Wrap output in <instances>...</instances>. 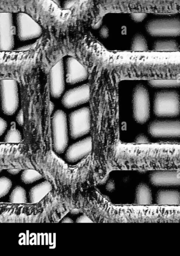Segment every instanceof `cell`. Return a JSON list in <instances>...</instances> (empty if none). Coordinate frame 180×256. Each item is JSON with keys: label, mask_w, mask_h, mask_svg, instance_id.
<instances>
[{"label": "cell", "mask_w": 180, "mask_h": 256, "mask_svg": "<svg viewBox=\"0 0 180 256\" xmlns=\"http://www.w3.org/2000/svg\"><path fill=\"white\" fill-rule=\"evenodd\" d=\"M147 130L149 134L154 138L172 140L179 139L180 120L172 118L154 120L148 125Z\"/></svg>", "instance_id": "obj_8"}, {"label": "cell", "mask_w": 180, "mask_h": 256, "mask_svg": "<svg viewBox=\"0 0 180 256\" xmlns=\"http://www.w3.org/2000/svg\"><path fill=\"white\" fill-rule=\"evenodd\" d=\"M147 82L148 85L155 88L171 89L180 87V78L150 80Z\"/></svg>", "instance_id": "obj_22"}, {"label": "cell", "mask_w": 180, "mask_h": 256, "mask_svg": "<svg viewBox=\"0 0 180 256\" xmlns=\"http://www.w3.org/2000/svg\"><path fill=\"white\" fill-rule=\"evenodd\" d=\"M90 88L89 84H85L67 91L62 99L64 107L70 108L89 102Z\"/></svg>", "instance_id": "obj_13"}, {"label": "cell", "mask_w": 180, "mask_h": 256, "mask_svg": "<svg viewBox=\"0 0 180 256\" xmlns=\"http://www.w3.org/2000/svg\"><path fill=\"white\" fill-rule=\"evenodd\" d=\"M152 51L119 53L97 64L112 70L119 80L180 78V55Z\"/></svg>", "instance_id": "obj_2"}, {"label": "cell", "mask_w": 180, "mask_h": 256, "mask_svg": "<svg viewBox=\"0 0 180 256\" xmlns=\"http://www.w3.org/2000/svg\"><path fill=\"white\" fill-rule=\"evenodd\" d=\"M62 222L64 223H73V220L69 217H65L63 218L61 221Z\"/></svg>", "instance_id": "obj_34"}, {"label": "cell", "mask_w": 180, "mask_h": 256, "mask_svg": "<svg viewBox=\"0 0 180 256\" xmlns=\"http://www.w3.org/2000/svg\"><path fill=\"white\" fill-rule=\"evenodd\" d=\"M51 126L53 149L56 153L62 154L68 143L67 119L65 112L59 110L54 112Z\"/></svg>", "instance_id": "obj_6"}, {"label": "cell", "mask_w": 180, "mask_h": 256, "mask_svg": "<svg viewBox=\"0 0 180 256\" xmlns=\"http://www.w3.org/2000/svg\"><path fill=\"white\" fill-rule=\"evenodd\" d=\"M130 49L133 52L148 50V45L145 38L140 34H135L132 38Z\"/></svg>", "instance_id": "obj_23"}, {"label": "cell", "mask_w": 180, "mask_h": 256, "mask_svg": "<svg viewBox=\"0 0 180 256\" xmlns=\"http://www.w3.org/2000/svg\"><path fill=\"white\" fill-rule=\"evenodd\" d=\"M147 32L154 37H176L180 36V18L177 17L151 20L145 24Z\"/></svg>", "instance_id": "obj_7"}, {"label": "cell", "mask_w": 180, "mask_h": 256, "mask_svg": "<svg viewBox=\"0 0 180 256\" xmlns=\"http://www.w3.org/2000/svg\"><path fill=\"white\" fill-rule=\"evenodd\" d=\"M102 32H101V33L102 34H101L104 37H105V36H107V30L106 28H103L102 29Z\"/></svg>", "instance_id": "obj_36"}, {"label": "cell", "mask_w": 180, "mask_h": 256, "mask_svg": "<svg viewBox=\"0 0 180 256\" xmlns=\"http://www.w3.org/2000/svg\"><path fill=\"white\" fill-rule=\"evenodd\" d=\"M8 171L12 174H16L19 172L20 169H10L8 170Z\"/></svg>", "instance_id": "obj_35"}, {"label": "cell", "mask_w": 180, "mask_h": 256, "mask_svg": "<svg viewBox=\"0 0 180 256\" xmlns=\"http://www.w3.org/2000/svg\"><path fill=\"white\" fill-rule=\"evenodd\" d=\"M66 81L73 84L85 80L88 76V70L77 59L69 57L66 62Z\"/></svg>", "instance_id": "obj_17"}, {"label": "cell", "mask_w": 180, "mask_h": 256, "mask_svg": "<svg viewBox=\"0 0 180 256\" xmlns=\"http://www.w3.org/2000/svg\"><path fill=\"white\" fill-rule=\"evenodd\" d=\"M17 121L19 124L22 125L23 123V115L22 110L20 112L17 116Z\"/></svg>", "instance_id": "obj_33"}, {"label": "cell", "mask_w": 180, "mask_h": 256, "mask_svg": "<svg viewBox=\"0 0 180 256\" xmlns=\"http://www.w3.org/2000/svg\"><path fill=\"white\" fill-rule=\"evenodd\" d=\"M149 142V140L146 135L140 134L136 136L133 142L136 144H146Z\"/></svg>", "instance_id": "obj_28"}, {"label": "cell", "mask_w": 180, "mask_h": 256, "mask_svg": "<svg viewBox=\"0 0 180 256\" xmlns=\"http://www.w3.org/2000/svg\"><path fill=\"white\" fill-rule=\"evenodd\" d=\"M65 89L64 70L62 60L51 68L49 72V90L53 98H58Z\"/></svg>", "instance_id": "obj_15"}, {"label": "cell", "mask_w": 180, "mask_h": 256, "mask_svg": "<svg viewBox=\"0 0 180 256\" xmlns=\"http://www.w3.org/2000/svg\"><path fill=\"white\" fill-rule=\"evenodd\" d=\"M52 189L51 183L45 180L32 187L29 191V201L31 203H36L40 201Z\"/></svg>", "instance_id": "obj_20"}, {"label": "cell", "mask_w": 180, "mask_h": 256, "mask_svg": "<svg viewBox=\"0 0 180 256\" xmlns=\"http://www.w3.org/2000/svg\"><path fill=\"white\" fill-rule=\"evenodd\" d=\"M106 189L109 192H112L115 189V184L112 180H109L106 184Z\"/></svg>", "instance_id": "obj_32"}, {"label": "cell", "mask_w": 180, "mask_h": 256, "mask_svg": "<svg viewBox=\"0 0 180 256\" xmlns=\"http://www.w3.org/2000/svg\"><path fill=\"white\" fill-rule=\"evenodd\" d=\"M152 202V192L150 187L144 182H140L137 186L135 190V204L148 206L151 205Z\"/></svg>", "instance_id": "obj_19"}, {"label": "cell", "mask_w": 180, "mask_h": 256, "mask_svg": "<svg viewBox=\"0 0 180 256\" xmlns=\"http://www.w3.org/2000/svg\"><path fill=\"white\" fill-rule=\"evenodd\" d=\"M14 26L12 14L9 12L0 14V49L8 51L14 47Z\"/></svg>", "instance_id": "obj_12"}, {"label": "cell", "mask_w": 180, "mask_h": 256, "mask_svg": "<svg viewBox=\"0 0 180 256\" xmlns=\"http://www.w3.org/2000/svg\"><path fill=\"white\" fill-rule=\"evenodd\" d=\"M12 186L11 180L8 178L2 176L0 178V196H5L10 190Z\"/></svg>", "instance_id": "obj_27"}, {"label": "cell", "mask_w": 180, "mask_h": 256, "mask_svg": "<svg viewBox=\"0 0 180 256\" xmlns=\"http://www.w3.org/2000/svg\"><path fill=\"white\" fill-rule=\"evenodd\" d=\"M93 144L107 142L114 150L119 142V78L112 70L92 62L88 64Z\"/></svg>", "instance_id": "obj_1"}, {"label": "cell", "mask_w": 180, "mask_h": 256, "mask_svg": "<svg viewBox=\"0 0 180 256\" xmlns=\"http://www.w3.org/2000/svg\"><path fill=\"white\" fill-rule=\"evenodd\" d=\"M132 108L135 121L143 124L149 120L150 114V100L147 88L142 84L136 85L132 92Z\"/></svg>", "instance_id": "obj_5"}, {"label": "cell", "mask_w": 180, "mask_h": 256, "mask_svg": "<svg viewBox=\"0 0 180 256\" xmlns=\"http://www.w3.org/2000/svg\"><path fill=\"white\" fill-rule=\"evenodd\" d=\"M69 132L71 138L76 139L91 131V118L89 107L77 110L69 116Z\"/></svg>", "instance_id": "obj_9"}, {"label": "cell", "mask_w": 180, "mask_h": 256, "mask_svg": "<svg viewBox=\"0 0 180 256\" xmlns=\"http://www.w3.org/2000/svg\"><path fill=\"white\" fill-rule=\"evenodd\" d=\"M10 202L14 204L27 202V199L25 190L21 186H16L10 196Z\"/></svg>", "instance_id": "obj_24"}, {"label": "cell", "mask_w": 180, "mask_h": 256, "mask_svg": "<svg viewBox=\"0 0 180 256\" xmlns=\"http://www.w3.org/2000/svg\"><path fill=\"white\" fill-rule=\"evenodd\" d=\"M53 1L55 2H56V4H59V0H53Z\"/></svg>", "instance_id": "obj_37"}, {"label": "cell", "mask_w": 180, "mask_h": 256, "mask_svg": "<svg viewBox=\"0 0 180 256\" xmlns=\"http://www.w3.org/2000/svg\"><path fill=\"white\" fill-rule=\"evenodd\" d=\"M76 222L78 223H89L93 222V221L87 216L83 214L78 217L77 218Z\"/></svg>", "instance_id": "obj_30"}, {"label": "cell", "mask_w": 180, "mask_h": 256, "mask_svg": "<svg viewBox=\"0 0 180 256\" xmlns=\"http://www.w3.org/2000/svg\"><path fill=\"white\" fill-rule=\"evenodd\" d=\"M119 169L155 170H180V142L146 144L119 142L114 150Z\"/></svg>", "instance_id": "obj_3"}, {"label": "cell", "mask_w": 180, "mask_h": 256, "mask_svg": "<svg viewBox=\"0 0 180 256\" xmlns=\"http://www.w3.org/2000/svg\"><path fill=\"white\" fill-rule=\"evenodd\" d=\"M43 178V176L37 170L32 169H26L21 174V180L26 184L34 182Z\"/></svg>", "instance_id": "obj_25"}, {"label": "cell", "mask_w": 180, "mask_h": 256, "mask_svg": "<svg viewBox=\"0 0 180 256\" xmlns=\"http://www.w3.org/2000/svg\"><path fill=\"white\" fill-rule=\"evenodd\" d=\"M156 202L160 206L180 205V192L174 189H161L156 194Z\"/></svg>", "instance_id": "obj_18"}, {"label": "cell", "mask_w": 180, "mask_h": 256, "mask_svg": "<svg viewBox=\"0 0 180 256\" xmlns=\"http://www.w3.org/2000/svg\"><path fill=\"white\" fill-rule=\"evenodd\" d=\"M1 96L3 112L9 116L14 114L18 108L19 102L18 87L15 80H1Z\"/></svg>", "instance_id": "obj_10"}, {"label": "cell", "mask_w": 180, "mask_h": 256, "mask_svg": "<svg viewBox=\"0 0 180 256\" xmlns=\"http://www.w3.org/2000/svg\"><path fill=\"white\" fill-rule=\"evenodd\" d=\"M0 126V134L2 136L5 132L8 126L7 122L2 118H1Z\"/></svg>", "instance_id": "obj_31"}, {"label": "cell", "mask_w": 180, "mask_h": 256, "mask_svg": "<svg viewBox=\"0 0 180 256\" xmlns=\"http://www.w3.org/2000/svg\"><path fill=\"white\" fill-rule=\"evenodd\" d=\"M22 140L21 132L15 127H12L7 133L4 142H19Z\"/></svg>", "instance_id": "obj_26"}, {"label": "cell", "mask_w": 180, "mask_h": 256, "mask_svg": "<svg viewBox=\"0 0 180 256\" xmlns=\"http://www.w3.org/2000/svg\"><path fill=\"white\" fill-rule=\"evenodd\" d=\"M17 34L21 40L39 37L42 34L41 26L29 14L19 12L17 15Z\"/></svg>", "instance_id": "obj_11"}, {"label": "cell", "mask_w": 180, "mask_h": 256, "mask_svg": "<svg viewBox=\"0 0 180 256\" xmlns=\"http://www.w3.org/2000/svg\"><path fill=\"white\" fill-rule=\"evenodd\" d=\"M151 184L155 186H180V170H160L151 171L149 175Z\"/></svg>", "instance_id": "obj_14"}, {"label": "cell", "mask_w": 180, "mask_h": 256, "mask_svg": "<svg viewBox=\"0 0 180 256\" xmlns=\"http://www.w3.org/2000/svg\"><path fill=\"white\" fill-rule=\"evenodd\" d=\"M153 112L160 118H174L180 114V95L174 90L163 89L153 97Z\"/></svg>", "instance_id": "obj_4"}, {"label": "cell", "mask_w": 180, "mask_h": 256, "mask_svg": "<svg viewBox=\"0 0 180 256\" xmlns=\"http://www.w3.org/2000/svg\"><path fill=\"white\" fill-rule=\"evenodd\" d=\"M93 148L91 136H88L71 145L67 149L65 158L70 162H75L89 155Z\"/></svg>", "instance_id": "obj_16"}, {"label": "cell", "mask_w": 180, "mask_h": 256, "mask_svg": "<svg viewBox=\"0 0 180 256\" xmlns=\"http://www.w3.org/2000/svg\"><path fill=\"white\" fill-rule=\"evenodd\" d=\"M131 18L135 22H141L146 18L145 13H133L131 14Z\"/></svg>", "instance_id": "obj_29"}, {"label": "cell", "mask_w": 180, "mask_h": 256, "mask_svg": "<svg viewBox=\"0 0 180 256\" xmlns=\"http://www.w3.org/2000/svg\"><path fill=\"white\" fill-rule=\"evenodd\" d=\"M152 50L159 52H176L179 50V45L174 40H159L154 42Z\"/></svg>", "instance_id": "obj_21"}]
</instances>
